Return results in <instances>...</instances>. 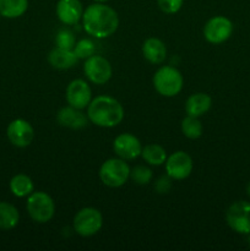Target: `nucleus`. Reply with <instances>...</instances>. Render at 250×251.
<instances>
[{
	"label": "nucleus",
	"mask_w": 250,
	"mask_h": 251,
	"mask_svg": "<svg viewBox=\"0 0 250 251\" xmlns=\"http://www.w3.org/2000/svg\"><path fill=\"white\" fill-rule=\"evenodd\" d=\"M248 244H249V248H250V234H249V237H248Z\"/></svg>",
	"instance_id": "obj_31"
},
{
	"label": "nucleus",
	"mask_w": 250,
	"mask_h": 251,
	"mask_svg": "<svg viewBox=\"0 0 250 251\" xmlns=\"http://www.w3.org/2000/svg\"><path fill=\"white\" fill-rule=\"evenodd\" d=\"M193 158L184 151H176L167 157L166 173L174 180L186 179L193 172Z\"/></svg>",
	"instance_id": "obj_10"
},
{
	"label": "nucleus",
	"mask_w": 250,
	"mask_h": 251,
	"mask_svg": "<svg viewBox=\"0 0 250 251\" xmlns=\"http://www.w3.org/2000/svg\"><path fill=\"white\" fill-rule=\"evenodd\" d=\"M27 212L34 222L47 223L54 217L55 203L47 193L36 191L27 199Z\"/></svg>",
	"instance_id": "obj_5"
},
{
	"label": "nucleus",
	"mask_w": 250,
	"mask_h": 251,
	"mask_svg": "<svg viewBox=\"0 0 250 251\" xmlns=\"http://www.w3.org/2000/svg\"><path fill=\"white\" fill-rule=\"evenodd\" d=\"M212 105V100L206 93H194L186 100L185 112L190 117H201L210 110Z\"/></svg>",
	"instance_id": "obj_18"
},
{
	"label": "nucleus",
	"mask_w": 250,
	"mask_h": 251,
	"mask_svg": "<svg viewBox=\"0 0 250 251\" xmlns=\"http://www.w3.org/2000/svg\"><path fill=\"white\" fill-rule=\"evenodd\" d=\"M83 9L80 0H59L56 16L64 25H76L82 19Z\"/></svg>",
	"instance_id": "obj_14"
},
{
	"label": "nucleus",
	"mask_w": 250,
	"mask_h": 251,
	"mask_svg": "<svg viewBox=\"0 0 250 251\" xmlns=\"http://www.w3.org/2000/svg\"><path fill=\"white\" fill-rule=\"evenodd\" d=\"M83 28L96 38H107L117 31L119 17L117 11L103 2L90 5L82 14Z\"/></svg>",
	"instance_id": "obj_1"
},
{
	"label": "nucleus",
	"mask_w": 250,
	"mask_h": 251,
	"mask_svg": "<svg viewBox=\"0 0 250 251\" xmlns=\"http://www.w3.org/2000/svg\"><path fill=\"white\" fill-rule=\"evenodd\" d=\"M87 117L97 126L114 127L124 119V108L110 96H98L88 104Z\"/></svg>",
	"instance_id": "obj_2"
},
{
	"label": "nucleus",
	"mask_w": 250,
	"mask_h": 251,
	"mask_svg": "<svg viewBox=\"0 0 250 251\" xmlns=\"http://www.w3.org/2000/svg\"><path fill=\"white\" fill-rule=\"evenodd\" d=\"M83 71L86 77L96 85H103L112 77V65L109 61L103 56L95 55V54L86 59L83 64Z\"/></svg>",
	"instance_id": "obj_9"
},
{
	"label": "nucleus",
	"mask_w": 250,
	"mask_h": 251,
	"mask_svg": "<svg viewBox=\"0 0 250 251\" xmlns=\"http://www.w3.org/2000/svg\"><path fill=\"white\" fill-rule=\"evenodd\" d=\"M225 221L232 230L238 234H250V202L237 201L228 207Z\"/></svg>",
	"instance_id": "obj_7"
},
{
	"label": "nucleus",
	"mask_w": 250,
	"mask_h": 251,
	"mask_svg": "<svg viewBox=\"0 0 250 251\" xmlns=\"http://www.w3.org/2000/svg\"><path fill=\"white\" fill-rule=\"evenodd\" d=\"M184 85L183 75L173 66H162L153 76L154 90L164 97H174Z\"/></svg>",
	"instance_id": "obj_3"
},
{
	"label": "nucleus",
	"mask_w": 250,
	"mask_h": 251,
	"mask_svg": "<svg viewBox=\"0 0 250 251\" xmlns=\"http://www.w3.org/2000/svg\"><path fill=\"white\" fill-rule=\"evenodd\" d=\"M65 97L69 105L76 108V109L82 110L90 104L92 92H91L90 86L85 80L76 78V80L71 81L69 83L68 88H66Z\"/></svg>",
	"instance_id": "obj_11"
},
{
	"label": "nucleus",
	"mask_w": 250,
	"mask_h": 251,
	"mask_svg": "<svg viewBox=\"0 0 250 251\" xmlns=\"http://www.w3.org/2000/svg\"><path fill=\"white\" fill-rule=\"evenodd\" d=\"M156 190L158 194H167L172 188V178L169 176H161L156 183Z\"/></svg>",
	"instance_id": "obj_28"
},
{
	"label": "nucleus",
	"mask_w": 250,
	"mask_h": 251,
	"mask_svg": "<svg viewBox=\"0 0 250 251\" xmlns=\"http://www.w3.org/2000/svg\"><path fill=\"white\" fill-rule=\"evenodd\" d=\"M247 194L250 196V183L247 185Z\"/></svg>",
	"instance_id": "obj_29"
},
{
	"label": "nucleus",
	"mask_w": 250,
	"mask_h": 251,
	"mask_svg": "<svg viewBox=\"0 0 250 251\" xmlns=\"http://www.w3.org/2000/svg\"><path fill=\"white\" fill-rule=\"evenodd\" d=\"M74 230L81 237H92L97 234L103 226L102 213L93 207H85L74 217Z\"/></svg>",
	"instance_id": "obj_6"
},
{
	"label": "nucleus",
	"mask_w": 250,
	"mask_h": 251,
	"mask_svg": "<svg viewBox=\"0 0 250 251\" xmlns=\"http://www.w3.org/2000/svg\"><path fill=\"white\" fill-rule=\"evenodd\" d=\"M142 54L151 64H161L167 56V48L161 39L151 37L142 44Z\"/></svg>",
	"instance_id": "obj_16"
},
{
	"label": "nucleus",
	"mask_w": 250,
	"mask_h": 251,
	"mask_svg": "<svg viewBox=\"0 0 250 251\" xmlns=\"http://www.w3.org/2000/svg\"><path fill=\"white\" fill-rule=\"evenodd\" d=\"M152 176H153V174L149 167L136 166L130 169V178L139 185H147L152 180Z\"/></svg>",
	"instance_id": "obj_24"
},
{
	"label": "nucleus",
	"mask_w": 250,
	"mask_h": 251,
	"mask_svg": "<svg viewBox=\"0 0 250 251\" xmlns=\"http://www.w3.org/2000/svg\"><path fill=\"white\" fill-rule=\"evenodd\" d=\"M73 50L78 59H87L96 53V46L91 39L83 38L75 44Z\"/></svg>",
	"instance_id": "obj_25"
},
{
	"label": "nucleus",
	"mask_w": 250,
	"mask_h": 251,
	"mask_svg": "<svg viewBox=\"0 0 250 251\" xmlns=\"http://www.w3.org/2000/svg\"><path fill=\"white\" fill-rule=\"evenodd\" d=\"M55 44L59 48L64 49H71L73 50L74 47H75V36L71 31L69 29H61V31L58 32L55 37Z\"/></svg>",
	"instance_id": "obj_26"
},
{
	"label": "nucleus",
	"mask_w": 250,
	"mask_h": 251,
	"mask_svg": "<svg viewBox=\"0 0 250 251\" xmlns=\"http://www.w3.org/2000/svg\"><path fill=\"white\" fill-rule=\"evenodd\" d=\"M33 181L26 174H16L10 180V190L17 198H26L33 193Z\"/></svg>",
	"instance_id": "obj_21"
},
{
	"label": "nucleus",
	"mask_w": 250,
	"mask_h": 251,
	"mask_svg": "<svg viewBox=\"0 0 250 251\" xmlns=\"http://www.w3.org/2000/svg\"><path fill=\"white\" fill-rule=\"evenodd\" d=\"M100 178L108 188H120L130 178V168L125 159H107L100 168Z\"/></svg>",
	"instance_id": "obj_4"
},
{
	"label": "nucleus",
	"mask_w": 250,
	"mask_h": 251,
	"mask_svg": "<svg viewBox=\"0 0 250 251\" xmlns=\"http://www.w3.org/2000/svg\"><path fill=\"white\" fill-rule=\"evenodd\" d=\"M159 9L166 14H175L183 6L184 0H157Z\"/></svg>",
	"instance_id": "obj_27"
},
{
	"label": "nucleus",
	"mask_w": 250,
	"mask_h": 251,
	"mask_svg": "<svg viewBox=\"0 0 250 251\" xmlns=\"http://www.w3.org/2000/svg\"><path fill=\"white\" fill-rule=\"evenodd\" d=\"M0 16H1V15H0Z\"/></svg>",
	"instance_id": "obj_32"
},
{
	"label": "nucleus",
	"mask_w": 250,
	"mask_h": 251,
	"mask_svg": "<svg viewBox=\"0 0 250 251\" xmlns=\"http://www.w3.org/2000/svg\"><path fill=\"white\" fill-rule=\"evenodd\" d=\"M141 156L151 166H161V164L166 163L167 152L161 145L150 144L142 147Z\"/></svg>",
	"instance_id": "obj_22"
},
{
	"label": "nucleus",
	"mask_w": 250,
	"mask_h": 251,
	"mask_svg": "<svg viewBox=\"0 0 250 251\" xmlns=\"http://www.w3.org/2000/svg\"><path fill=\"white\" fill-rule=\"evenodd\" d=\"M180 127L184 136L190 140H196L202 135V124H201V122L196 117L188 115L186 118H184L181 120Z\"/></svg>",
	"instance_id": "obj_23"
},
{
	"label": "nucleus",
	"mask_w": 250,
	"mask_h": 251,
	"mask_svg": "<svg viewBox=\"0 0 250 251\" xmlns=\"http://www.w3.org/2000/svg\"><path fill=\"white\" fill-rule=\"evenodd\" d=\"M113 150L119 158L131 161L141 156L142 146L140 140L129 132L120 134L113 142Z\"/></svg>",
	"instance_id": "obj_13"
},
{
	"label": "nucleus",
	"mask_w": 250,
	"mask_h": 251,
	"mask_svg": "<svg viewBox=\"0 0 250 251\" xmlns=\"http://www.w3.org/2000/svg\"><path fill=\"white\" fill-rule=\"evenodd\" d=\"M20 213L14 205L9 202H0V229L9 230L17 226Z\"/></svg>",
	"instance_id": "obj_20"
},
{
	"label": "nucleus",
	"mask_w": 250,
	"mask_h": 251,
	"mask_svg": "<svg viewBox=\"0 0 250 251\" xmlns=\"http://www.w3.org/2000/svg\"><path fill=\"white\" fill-rule=\"evenodd\" d=\"M7 139L14 146L24 149L31 145L34 137V130L32 125L25 119H15L9 124L6 130Z\"/></svg>",
	"instance_id": "obj_12"
},
{
	"label": "nucleus",
	"mask_w": 250,
	"mask_h": 251,
	"mask_svg": "<svg viewBox=\"0 0 250 251\" xmlns=\"http://www.w3.org/2000/svg\"><path fill=\"white\" fill-rule=\"evenodd\" d=\"M77 60L78 58L74 53V50L59 48V47H55L48 55L49 64L58 70H66V69L73 68L77 63Z\"/></svg>",
	"instance_id": "obj_17"
},
{
	"label": "nucleus",
	"mask_w": 250,
	"mask_h": 251,
	"mask_svg": "<svg viewBox=\"0 0 250 251\" xmlns=\"http://www.w3.org/2000/svg\"><path fill=\"white\" fill-rule=\"evenodd\" d=\"M233 33V24L225 16H215L203 26V37L212 44H221Z\"/></svg>",
	"instance_id": "obj_8"
},
{
	"label": "nucleus",
	"mask_w": 250,
	"mask_h": 251,
	"mask_svg": "<svg viewBox=\"0 0 250 251\" xmlns=\"http://www.w3.org/2000/svg\"><path fill=\"white\" fill-rule=\"evenodd\" d=\"M96 2H105V1H108V0H95Z\"/></svg>",
	"instance_id": "obj_30"
},
{
	"label": "nucleus",
	"mask_w": 250,
	"mask_h": 251,
	"mask_svg": "<svg viewBox=\"0 0 250 251\" xmlns=\"http://www.w3.org/2000/svg\"><path fill=\"white\" fill-rule=\"evenodd\" d=\"M56 120L59 124L64 127L73 130H80L87 125L88 117H86L81 109H76V108L71 107H64L56 114Z\"/></svg>",
	"instance_id": "obj_15"
},
{
	"label": "nucleus",
	"mask_w": 250,
	"mask_h": 251,
	"mask_svg": "<svg viewBox=\"0 0 250 251\" xmlns=\"http://www.w3.org/2000/svg\"><path fill=\"white\" fill-rule=\"evenodd\" d=\"M28 9V0H0V15L6 19L22 16Z\"/></svg>",
	"instance_id": "obj_19"
}]
</instances>
